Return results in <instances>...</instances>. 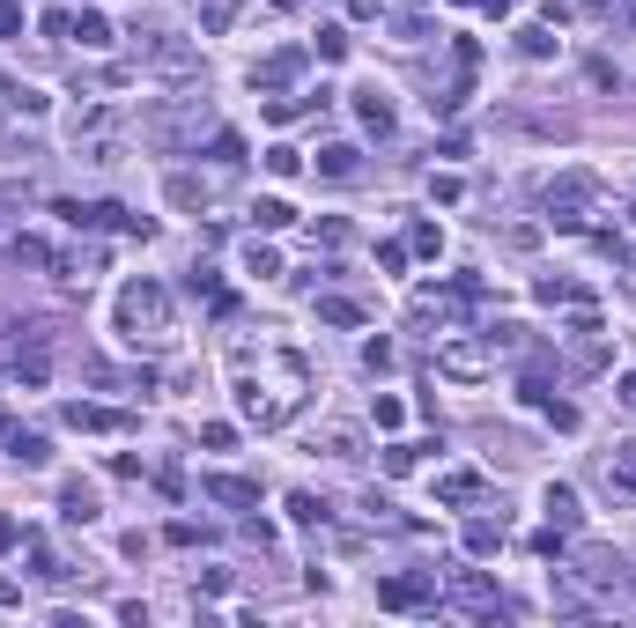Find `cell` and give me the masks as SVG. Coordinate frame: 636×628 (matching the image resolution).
<instances>
[{
  "mask_svg": "<svg viewBox=\"0 0 636 628\" xmlns=\"http://www.w3.org/2000/svg\"><path fill=\"white\" fill-rule=\"evenodd\" d=\"M230 392H237V414L252 429H289L311 399V363L296 348H282V340H259V348L237 340L230 348Z\"/></svg>",
  "mask_w": 636,
  "mask_h": 628,
  "instance_id": "obj_1",
  "label": "cell"
},
{
  "mask_svg": "<svg viewBox=\"0 0 636 628\" xmlns=\"http://www.w3.org/2000/svg\"><path fill=\"white\" fill-rule=\"evenodd\" d=\"M111 326H119L126 340H171V289H163V281H126L119 289V303H111Z\"/></svg>",
  "mask_w": 636,
  "mask_h": 628,
  "instance_id": "obj_2",
  "label": "cell"
},
{
  "mask_svg": "<svg viewBox=\"0 0 636 628\" xmlns=\"http://www.w3.org/2000/svg\"><path fill=\"white\" fill-rule=\"evenodd\" d=\"M67 141H74V156H82L89 170H111L126 156V119H119V104H82L74 111V126H67Z\"/></svg>",
  "mask_w": 636,
  "mask_h": 628,
  "instance_id": "obj_3",
  "label": "cell"
},
{
  "mask_svg": "<svg viewBox=\"0 0 636 628\" xmlns=\"http://www.w3.org/2000/svg\"><path fill=\"white\" fill-rule=\"evenodd\" d=\"M600 193H607V185L592 178V170H563V178L540 185V207H548L555 230H585V215L600 207Z\"/></svg>",
  "mask_w": 636,
  "mask_h": 628,
  "instance_id": "obj_4",
  "label": "cell"
},
{
  "mask_svg": "<svg viewBox=\"0 0 636 628\" xmlns=\"http://www.w3.org/2000/svg\"><path fill=\"white\" fill-rule=\"evenodd\" d=\"M563 577L592 599V614H607V606H622V599H629V569L614 562L607 547H585V555H577V569H563Z\"/></svg>",
  "mask_w": 636,
  "mask_h": 628,
  "instance_id": "obj_5",
  "label": "cell"
},
{
  "mask_svg": "<svg viewBox=\"0 0 636 628\" xmlns=\"http://www.w3.org/2000/svg\"><path fill=\"white\" fill-rule=\"evenodd\" d=\"M200 126H215L208 97H178V104H156V111H141V133H148L156 148H185V141H200Z\"/></svg>",
  "mask_w": 636,
  "mask_h": 628,
  "instance_id": "obj_6",
  "label": "cell"
},
{
  "mask_svg": "<svg viewBox=\"0 0 636 628\" xmlns=\"http://www.w3.org/2000/svg\"><path fill=\"white\" fill-rule=\"evenodd\" d=\"M141 67L156 74V82H171V89H200L208 82V67H200V52L185 45V37H141Z\"/></svg>",
  "mask_w": 636,
  "mask_h": 628,
  "instance_id": "obj_7",
  "label": "cell"
},
{
  "mask_svg": "<svg viewBox=\"0 0 636 628\" xmlns=\"http://www.w3.org/2000/svg\"><path fill=\"white\" fill-rule=\"evenodd\" d=\"M437 377H452V385H481V377H496L489 333H452V340H437Z\"/></svg>",
  "mask_w": 636,
  "mask_h": 628,
  "instance_id": "obj_8",
  "label": "cell"
},
{
  "mask_svg": "<svg viewBox=\"0 0 636 628\" xmlns=\"http://www.w3.org/2000/svg\"><path fill=\"white\" fill-rule=\"evenodd\" d=\"M378 606H385V614H437V606H444L437 569H400V577H378Z\"/></svg>",
  "mask_w": 636,
  "mask_h": 628,
  "instance_id": "obj_9",
  "label": "cell"
},
{
  "mask_svg": "<svg viewBox=\"0 0 636 628\" xmlns=\"http://www.w3.org/2000/svg\"><path fill=\"white\" fill-rule=\"evenodd\" d=\"M444 606H459V614H474V621H503L511 614V599H503L481 569H452V577H444Z\"/></svg>",
  "mask_w": 636,
  "mask_h": 628,
  "instance_id": "obj_10",
  "label": "cell"
},
{
  "mask_svg": "<svg viewBox=\"0 0 636 628\" xmlns=\"http://www.w3.org/2000/svg\"><path fill=\"white\" fill-rule=\"evenodd\" d=\"M52 215H60L67 222V230H126V237H156V222H148V215H126V207H111V200H60V207H52Z\"/></svg>",
  "mask_w": 636,
  "mask_h": 628,
  "instance_id": "obj_11",
  "label": "cell"
},
{
  "mask_svg": "<svg viewBox=\"0 0 636 628\" xmlns=\"http://www.w3.org/2000/svg\"><path fill=\"white\" fill-rule=\"evenodd\" d=\"M370 23L385 37H407V45H415V37H429L437 15H429V0H370Z\"/></svg>",
  "mask_w": 636,
  "mask_h": 628,
  "instance_id": "obj_12",
  "label": "cell"
},
{
  "mask_svg": "<svg viewBox=\"0 0 636 628\" xmlns=\"http://www.w3.org/2000/svg\"><path fill=\"white\" fill-rule=\"evenodd\" d=\"M60 422L82 429V436H126V429H134V414H126V407H97V399H67Z\"/></svg>",
  "mask_w": 636,
  "mask_h": 628,
  "instance_id": "obj_13",
  "label": "cell"
},
{
  "mask_svg": "<svg viewBox=\"0 0 636 628\" xmlns=\"http://www.w3.org/2000/svg\"><path fill=\"white\" fill-rule=\"evenodd\" d=\"M304 60H311L304 45H282V52H267V60L252 67V89H259V97H282V89L296 82V74H304Z\"/></svg>",
  "mask_w": 636,
  "mask_h": 628,
  "instance_id": "obj_14",
  "label": "cell"
},
{
  "mask_svg": "<svg viewBox=\"0 0 636 628\" xmlns=\"http://www.w3.org/2000/svg\"><path fill=\"white\" fill-rule=\"evenodd\" d=\"M600 488H607V503H636V444H614L600 459Z\"/></svg>",
  "mask_w": 636,
  "mask_h": 628,
  "instance_id": "obj_15",
  "label": "cell"
},
{
  "mask_svg": "<svg viewBox=\"0 0 636 628\" xmlns=\"http://www.w3.org/2000/svg\"><path fill=\"white\" fill-rule=\"evenodd\" d=\"M0 451H8V459L15 466H52V444H45V436H37V429H23V422H8V429H0Z\"/></svg>",
  "mask_w": 636,
  "mask_h": 628,
  "instance_id": "obj_16",
  "label": "cell"
},
{
  "mask_svg": "<svg viewBox=\"0 0 636 628\" xmlns=\"http://www.w3.org/2000/svg\"><path fill=\"white\" fill-rule=\"evenodd\" d=\"M489 496V481H481L474 466H452V473H437V503L444 510H466V503H481Z\"/></svg>",
  "mask_w": 636,
  "mask_h": 628,
  "instance_id": "obj_17",
  "label": "cell"
},
{
  "mask_svg": "<svg viewBox=\"0 0 636 628\" xmlns=\"http://www.w3.org/2000/svg\"><path fill=\"white\" fill-rule=\"evenodd\" d=\"M200 496L222 503V510H252V503H259V488L245 481V473H208V481H200Z\"/></svg>",
  "mask_w": 636,
  "mask_h": 628,
  "instance_id": "obj_18",
  "label": "cell"
},
{
  "mask_svg": "<svg viewBox=\"0 0 636 628\" xmlns=\"http://www.w3.org/2000/svg\"><path fill=\"white\" fill-rule=\"evenodd\" d=\"M60 518H67V525H97V488L67 481V488H60Z\"/></svg>",
  "mask_w": 636,
  "mask_h": 628,
  "instance_id": "obj_19",
  "label": "cell"
},
{
  "mask_svg": "<svg viewBox=\"0 0 636 628\" xmlns=\"http://www.w3.org/2000/svg\"><path fill=\"white\" fill-rule=\"evenodd\" d=\"M355 111H363L370 133H392V97H385V89H355Z\"/></svg>",
  "mask_w": 636,
  "mask_h": 628,
  "instance_id": "obj_20",
  "label": "cell"
},
{
  "mask_svg": "<svg viewBox=\"0 0 636 628\" xmlns=\"http://www.w3.org/2000/svg\"><path fill=\"white\" fill-rule=\"evenodd\" d=\"M237 15H245V0H200V30H208V37L237 30Z\"/></svg>",
  "mask_w": 636,
  "mask_h": 628,
  "instance_id": "obj_21",
  "label": "cell"
},
{
  "mask_svg": "<svg viewBox=\"0 0 636 628\" xmlns=\"http://www.w3.org/2000/svg\"><path fill=\"white\" fill-rule=\"evenodd\" d=\"M503 540H511V532H503V518H474V525H466V555H496Z\"/></svg>",
  "mask_w": 636,
  "mask_h": 628,
  "instance_id": "obj_22",
  "label": "cell"
},
{
  "mask_svg": "<svg viewBox=\"0 0 636 628\" xmlns=\"http://www.w3.org/2000/svg\"><path fill=\"white\" fill-rule=\"evenodd\" d=\"M318 178H333V185H348V178H355V148H348V141H333V148H318Z\"/></svg>",
  "mask_w": 636,
  "mask_h": 628,
  "instance_id": "obj_23",
  "label": "cell"
},
{
  "mask_svg": "<svg viewBox=\"0 0 636 628\" xmlns=\"http://www.w3.org/2000/svg\"><path fill=\"white\" fill-rule=\"evenodd\" d=\"M577 518H585V510H577V488H548V525L577 532Z\"/></svg>",
  "mask_w": 636,
  "mask_h": 628,
  "instance_id": "obj_24",
  "label": "cell"
},
{
  "mask_svg": "<svg viewBox=\"0 0 636 628\" xmlns=\"http://www.w3.org/2000/svg\"><path fill=\"white\" fill-rule=\"evenodd\" d=\"M163 193H171V207H208V185H200L193 170H171V185H163Z\"/></svg>",
  "mask_w": 636,
  "mask_h": 628,
  "instance_id": "obj_25",
  "label": "cell"
},
{
  "mask_svg": "<svg viewBox=\"0 0 636 628\" xmlns=\"http://www.w3.org/2000/svg\"><path fill=\"white\" fill-rule=\"evenodd\" d=\"M289 518H296V525H326V518H333V503H326V496H311V488H296V496H289Z\"/></svg>",
  "mask_w": 636,
  "mask_h": 628,
  "instance_id": "obj_26",
  "label": "cell"
},
{
  "mask_svg": "<svg viewBox=\"0 0 636 628\" xmlns=\"http://www.w3.org/2000/svg\"><path fill=\"white\" fill-rule=\"evenodd\" d=\"M208 156H215L222 170H237V163H245V133H230V126H215V141H208Z\"/></svg>",
  "mask_w": 636,
  "mask_h": 628,
  "instance_id": "obj_27",
  "label": "cell"
},
{
  "mask_svg": "<svg viewBox=\"0 0 636 628\" xmlns=\"http://www.w3.org/2000/svg\"><path fill=\"white\" fill-rule=\"evenodd\" d=\"M326 451H333V459H363V429H355V422H333L326 429Z\"/></svg>",
  "mask_w": 636,
  "mask_h": 628,
  "instance_id": "obj_28",
  "label": "cell"
},
{
  "mask_svg": "<svg viewBox=\"0 0 636 628\" xmlns=\"http://www.w3.org/2000/svg\"><path fill=\"white\" fill-rule=\"evenodd\" d=\"M74 37H82L89 52H104V45H111V23H104L97 8H82V15H74Z\"/></svg>",
  "mask_w": 636,
  "mask_h": 628,
  "instance_id": "obj_29",
  "label": "cell"
},
{
  "mask_svg": "<svg viewBox=\"0 0 636 628\" xmlns=\"http://www.w3.org/2000/svg\"><path fill=\"white\" fill-rule=\"evenodd\" d=\"M318 318H326V326H363V303H348V296H318Z\"/></svg>",
  "mask_w": 636,
  "mask_h": 628,
  "instance_id": "obj_30",
  "label": "cell"
},
{
  "mask_svg": "<svg viewBox=\"0 0 636 628\" xmlns=\"http://www.w3.org/2000/svg\"><path fill=\"white\" fill-rule=\"evenodd\" d=\"M518 52H526V60H548V52H555V30L548 23H526V30H518Z\"/></svg>",
  "mask_w": 636,
  "mask_h": 628,
  "instance_id": "obj_31",
  "label": "cell"
},
{
  "mask_svg": "<svg viewBox=\"0 0 636 628\" xmlns=\"http://www.w3.org/2000/svg\"><path fill=\"white\" fill-rule=\"evenodd\" d=\"M252 222H259V230H289L296 207H289V200H259V207H252Z\"/></svg>",
  "mask_w": 636,
  "mask_h": 628,
  "instance_id": "obj_32",
  "label": "cell"
},
{
  "mask_svg": "<svg viewBox=\"0 0 636 628\" xmlns=\"http://www.w3.org/2000/svg\"><path fill=\"white\" fill-rule=\"evenodd\" d=\"M407 252L437 259V252H444V230H437V222H415V230H407Z\"/></svg>",
  "mask_w": 636,
  "mask_h": 628,
  "instance_id": "obj_33",
  "label": "cell"
},
{
  "mask_svg": "<svg viewBox=\"0 0 636 628\" xmlns=\"http://www.w3.org/2000/svg\"><path fill=\"white\" fill-rule=\"evenodd\" d=\"M370 422H378V429H400V422H407V407H400L392 392H378V399H370Z\"/></svg>",
  "mask_w": 636,
  "mask_h": 628,
  "instance_id": "obj_34",
  "label": "cell"
},
{
  "mask_svg": "<svg viewBox=\"0 0 636 628\" xmlns=\"http://www.w3.org/2000/svg\"><path fill=\"white\" fill-rule=\"evenodd\" d=\"M245 274H259V281H267V274H282V259H274V252H267V244H259V237H252V244H245Z\"/></svg>",
  "mask_w": 636,
  "mask_h": 628,
  "instance_id": "obj_35",
  "label": "cell"
},
{
  "mask_svg": "<svg viewBox=\"0 0 636 628\" xmlns=\"http://www.w3.org/2000/svg\"><path fill=\"white\" fill-rule=\"evenodd\" d=\"M422 451H429V444H392V451H385V473H415Z\"/></svg>",
  "mask_w": 636,
  "mask_h": 628,
  "instance_id": "obj_36",
  "label": "cell"
},
{
  "mask_svg": "<svg viewBox=\"0 0 636 628\" xmlns=\"http://www.w3.org/2000/svg\"><path fill=\"white\" fill-rule=\"evenodd\" d=\"M267 170H274V178H296V170H304V156H296V148H267Z\"/></svg>",
  "mask_w": 636,
  "mask_h": 628,
  "instance_id": "obj_37",
  "label": "cell"
},
{
  "mask_svg": "<svg viewBox=\"0 0 636 628\" xmlns=\"http://www.w3.org/2000/svg\"><path fill=\"white\" fill-rule=\"evenodd\" d=\"M200 444H208V451H230L237 429H230V422H208V429H200Z\"/></svg>",
  "mask_w": 636,
  "mask_h": 628,
  "instance_id": "obj_38",
  "label": "cell"
},
{
  "mask_svg": "<svg viewBox=\"0 0 636 628\" xmlns=\"http://www.w3.org/2000/svg\"><path fill=\"white\" fill-rule=\"evenodd\" d=\"M318 60H348V37L341 30H318Z\"/></svg>",
  "mask_w": 636,
  "mask_h": 628,
  "instance_id": "obj_39",
  "label": "cell"
},
{
  "mask_svg": "<svg viewBox=\"0 0 636 628\" xmlns=\"http://www.w3.org/2000/svg\"><path fill=\"white\" fill-rule=\"evenodd\" d=\"M23 8H30V0H0V37L23 30Z\"/></svg>",
  "mask_w": 636,
  "mask_h": 628,
  "instance_id": "obj_40",
  "label": "cell"
},
{
  "mask_svg": "<svg viewBox=\"0 0 636 628\" xmlns=\"http://www.w3.org/2000/svg\"><path fill=\"white\" fill-rule=\"evenodd\" d=\"M45 37H74V8H45Z\"/></svg>",
  "mask_w": 636,
  "mask_h": 628,
  "instance_id": "obj_41",
  "label": "cell"
},
{
  "mask_svg": "<svg viewBox=\"0 0 636 628\" xmlns=\"http://www.w3.org/2000/svg\"><path fill=\"white\" fill-rule=\"evenodd\" d=\"M600 15H607V23H629V30H636V0H600Z\"/></svg>",
  "mask_w": 636,
  "mask_h": 628,
  "instance_id": "obj_42",
  "label": "cell"
},
{
  "mask_svg": "<svg viewBox=\"0 0 636 628\" xmlns=\"http://www.w3.org/2000/svg\"><path fill=\"white\" fill-rule=\"evenodd\" d=\"M614 392H622V407L636 414V370H629V377H622V385H614Z\"/></svg>",
  "mask_w": 636,
  "mask_h": 628,
  "instance_id": "obj_43",
  "label": "cell"
},
{
  "mask_svg": "<svg viewBox=\"0 0 636 628\" xmlns=\"http://www.w3.org/2000/svg\"><path fill=\"white\" fill-rule=\"evenodd\" d=\"M8 547H15V525H8V518H0V555H8Z\"/></svg>",
  "mask_w": 636,
  "mask_h": 628,
  "instance_id": "obj_44",
  "label": "cell"
},
{
  "mask_svg": "<svg viewBox=\"0 0 636 628\" xmlns=\"http://www.w3.org/2000/svg\"><path fill=\"white\" fill-rule=\"evenodd\" d=\"M474 8H489V15H511V0H474Z\"/></svg>",
  "mask_w": 636,
  "mask_h": 628,
  "instance_id": "obj_45",
  "label": "cell"
},
{
  "mask_svg": "<svg viewBox=\"0 0 636 628\" xmlns=\"http://www.w3.org/2000/svg\"><path fill=\"white\" fill-rule=\"evenodd\" d=\"M15 599H23V592H15V584H8V577H0V606H15Z\"/></svg>",
  "mask_w": 636,
  "mask_h": 628,
  "instance_id": "obj_46",
  "label": "cell"
},
{
  "mask_svg": "<svg viewBox=\"0 0 636 628\" xmlns=\"http://www.w3.org/2000/svg\"><path fill=\"white\" fill-rule=\"evenodd\" d=\"M452 8H474V0H452Z\"/></svg>",
  "mask_w": 636,
  "mask_h": 628,
  "instance_id": "obj_47",
  "label": "cell"
},
{
  "mask_svg": "<svg viewBox=\"0 0 636 628\" xmlns=\"http://www.w3.org/2000/svg\"><path fill=\"white\" fill-rule=\"evenodd\" d=\"M629 274H636V252H629Z\"/></svg>",
  "mask_w": 636,
  "mask_h": 628,
  "instance_id": "obj_48",
  "label": "cell"
},
{
  "mask_svg": "<svg viewBox=\"0 0 636 628\" xmlns=\"http://www.w3.org/2000/svg\"><path fill=\"white\" fill-rule=\"evenodd\" d=\"M629 222H636V207H629Z\"/></svg>",
  "mask_w": 636,
  "mask_h": 628,
  "instance_id": "obj_49",
  "label": "cell"
}]
</instances>
